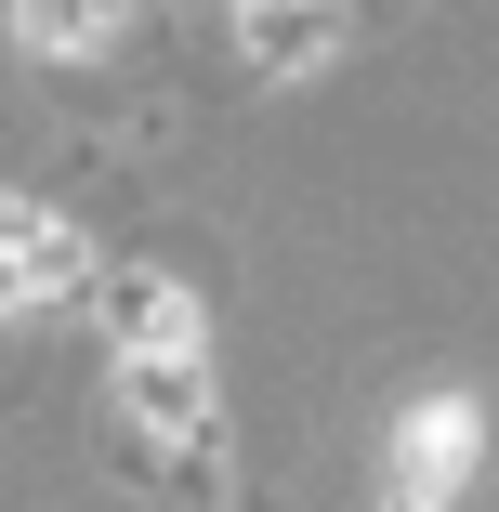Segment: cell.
Listing matches in <instances>:
<instances>
[{"label":"cell","instance_id":"cell-7","mask_svg":"<svg viewBox=\"0 0 499 512\" xmlns=\"http://www.w3.org/2000/svg\"><path fill=\"white\" fill-rule=\"evenodd\" d=\"M408 512H434V499H408Z\"/></svg>","mask_w":499,"mask_h":512},{"label":"cell","instance_id":"cell-1","mask_svg":"<svg viewBox=\"0 0 499 512\" xmlns=\"http://www.w3.org/2000/svg\"><path fill=\"white\" fill-rule=\"evenodd\" d=\"M119 407H132V434H145V447H184L197 486L224 473V421H211V368H197V342L132 355V368H119Z\"/></svg>","mask_w":499,"mask_h":512},{"label":"cell","instance_id":"cell-2","mask_svg":"<svg viewBox=\"0 0 499 512\" xmlns=\"http://www.w3.org/2000/svg\"><path fill=\"white\" fill-rule=\"evenodd\" d=\"M53 289H79V237L53 211H27V197H0V316H27Z\"/></svg>","mask_w":499,"mask_h":512},{"label":"cell","instance_id":"cell-5","mask_svg":"<svg viewBox=\"0 0 499 512\" xmlns=\"http://www.w3.org/2000/svg\"><path fill=\"white\" fill-rule=\"evenodd\" d=\"M460 460H473V421H460V407H434V421L408 434V499H434V512H447V486H460Z\"/></svg>","mask_w":499,"mask_h":512},{"label":"cell","instance_id":"cell-6","mask_svg":"<svg viewBox=\"0 0 499 512\" xmlns=\"http://www.w3.org/2000/svg\"><path fill=\"white\" fill-rule=\"evenodd\" d=\"M14 27H27V53H92L119 27V0H14Z\"/></svg>","mask_w":499,"mask_h":512},{"label":"cell","instance_id":"cell-4","mask_svg":"<svg viewBox=\"0 0 499 512\" xmlns=\"http://www.w3.org/2000/svg\"><path fill=\"white\" fill-rule=\"evenodd\" d=\"M237 27H250V66H316L342 27H329V0H237Z\"/></svg>","mask_w":499,"mask_h":512},{"label":"cell","instance_id":"cell-3","mask_svg":"<svg viewBox=\"0 0 499 512\" xmlns=\"http://www.w3.org/2000/svg\"><path fill=\"white\" fill-rule=\"evenodd\" d=\"M92 316L119 329V355H171V342H197V302L171 289V276H106V302Z\"/></svg>","mask_w":499,"mask_h":512}]
</instances>
